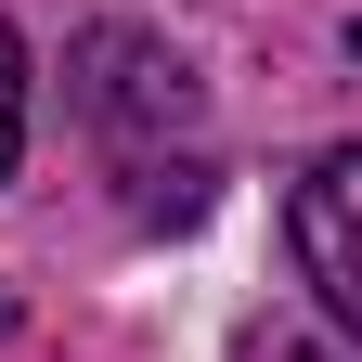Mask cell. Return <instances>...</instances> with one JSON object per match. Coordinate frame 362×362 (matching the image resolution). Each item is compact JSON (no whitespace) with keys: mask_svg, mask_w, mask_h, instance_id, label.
I'll list each match as a JSON object with an SVG mask.
<instances>
[{"mask_svg":"<svg viewBox=\"0 0 362 362\" xmlns=\"http://www.w3.org/2000/svg\"><path fill=\"white\" fill-rule=\"evenodd\" d=\"M78 104L104 117L117 143H143V129H194V65H181L168 39L90 26V39H78Z\"/></svg>","mask_w":362,"mask_h":362,"instance_id":"cell-1","label":"cell"},{"mask_svg":"<svg viewBox=\"0 0 362 362\" xmlns=\"http://www.w3.org/2000/svg\"><path fill=\"white\" fill-rule=\"evenodd\" d=\"M285 233H298V272H310V298H324L337 324L362 337V143H337L324 168L298 181Z\"/></svg>","mask_w":362,"mask_h":362,"instance_id":"cell-2","label":"cell"},{"mask_svg":"<svg viewBox=\"0 0 362 362\" xmlns=\"http://www.w3.org/2000/svg\"><path fill=\"white\" fill-rule=\"evenodd\" d=\"M26 168V39L0 26V181Z\"/></svg>","mask_w":362,"mask_h":362,"instance_id":"cell-3","label":"cell"},{"mask_svg":"<svg viewBox=\"0 0 362 362\" xmlns=\"http://www.w3.org/2000/svg\"><path fill=\"white\" fill-rule=\"evenodd\" d=\"M207 207V168H143V220H194Z\"/></svg>","mask_w":362,"mask_h":362,"instance_id":"cell-4","label":"cell"},{"mask_svg":"<svg viewBox=\"0 0 362 362\" xmlns=\"http://www.w3.org/2000/svg\"><path fill=\"white\" fill-rule=\"evenodd\" d=\"M259 362H324V349H298V337H285V349H259Z\"/></svg>","mask_w":362,"mask_h":362,"instance_id":"cell-5","label":"cell"},{"mask_svg":"<svg viewBox=\"0 0 362 362\" xmlns=\"http://www.w3.org/2000/svg\"><path fill=\"white\" fill-rule=\"evenodd\" d=\"M0 324H13V285H0Z\"/></svg>","mask_w":362,"mask_h":362,"instance_id":"cell-6","label":"cell"}]
</instances>
